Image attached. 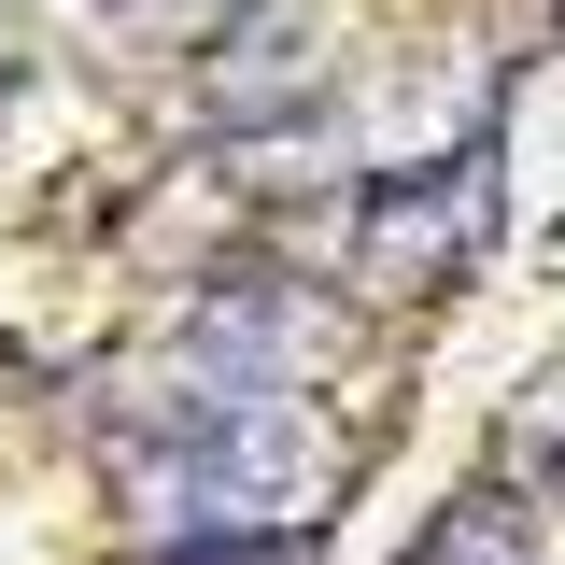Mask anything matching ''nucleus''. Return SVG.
<instances>
[{"instance_id": "f257e3e1", "label": "nucleus", "mask_w": 565, "mask_h": 565, "mask_svg": "<svg viewBox=\"0 0 565 565\" xmlns=\"http://www.w3.org/2000/svg\"><path fill=\"white\" fill-rule=\"evenodd\" d=\"M481 226H494V184H481V156H452V170L382 184V199L353 212V269H367V282H438Z\"/></svg>"}]
</instances>
